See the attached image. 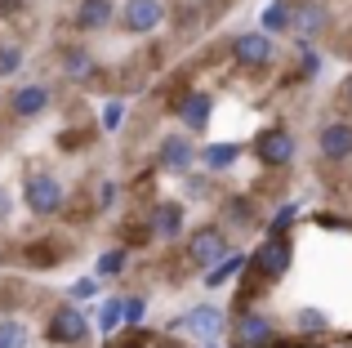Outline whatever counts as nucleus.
I'll return each mask as SVG.
<instances>
[{
	"label": "nucleus",
	"instance_id": "13",
	"mask_svg": "<svg viewBox=\"0 0 352 348\" xmlns=\"http://www.w3.org/2000/svg\"><path fill=\"white\" fill-rule=\"evenodd\" d=\"M326 5H303V9H294V32H299V45L308 50L312 45V36H321L326 32Z\"/></svg>",
	"mask_w": 352,
	"mask_h": 348
},
{
	"label": "nucleus",
	"instance_id": "9",
	"mask_svg": "<svg viewBox=\"0 0 352 348\" xmlns=\"http://www.w3.org/2000/svg\"><path fill=\"white\" fill-rule=\"evenodd\" d=\"M174 331H188V335H201V340H214V335L223 331V313H219L214 304H201V308H192L188 317H179V322H174Z\"/></svg>",
	"mask_w": 352,
	"mask_h": 348
},
{
	"label": "nucleus",
	"instance_id": "30",
	"mask_svg": "<svg viewBox=\"0 0 352 348\" xmlns=\"http://www.w3.org/2000/svg\"><path fill=\"white\" fill-rule=\"evenodd\" d=\"M344 98L352 103V72H348V80H344Z\"/></svg>",
	"mask_w": 352,
	"mask_h": 348
},
{
	"label": "nucleus",
	"instance_id": "17",
	"mask_svg": "<svg viewBox=\"0 0 352 348\" xmlns=\"http://www.w3.org/2000/svg\"><path fill=\"white\" fill-rule=\"evenodd\" d=\"M263 32H294V0H272L263 9Z\"/></svg>",
	"mask_w": 352,
	"mask_h": 348
},
{
	"label": "nucleus",
	"instance_id": "28",
	"mask_svg": "<svg viewBox=\"0 0 352 348\" xmlns=\"http://www.w3.org/2000/svg\"><path fill=\"white\" fill-rule=\"evenodd\" d=\"M94 295V281H76V286H72V299H89Z\"/></svg>",
	"mask_w": 352,
	"mask_h": 348
},
{
	"label": "nucleus",
	"instance_id": "5",
	"mask_svg": "<svg viewBox=\"0 0 352 348\" xmlns=\"http://www.w3.org/2000/svg\"><path fill=\"white\" fill-rule=\"evenodd\" d=\"M232 348H272V322L263 313H241L232 331Z\"/></svg>",
	"mask_w": 352,
	"mask_h": 348
},
{
	"label": "nucleus",
	"instance_id": "14",
	"mask_svg": "<svg viewBox=\"0 0 352 348\" xmlns=\"http://www.w3.org/2000/svg\"><path fill=\"white\" fill-rule=\"evenodd\" d=\"M152 232L161 237V241H174V237L183 232V206L179 201H161V206L152 210Z\"/></svg>",
	"mask_w": 352,
	"mask_h": 348
},
{
	"label": "nucleus",
	"instance_id": "29",
	"mask_svg": "<svg viewBox=\"0 0 352 348\" xmlns=\"http://www.w3.org/2000/svg\"><path fill=\"white\" fill-rule=\"evenodd\" d=\"M67 72H89V58H85V54H72V58H67Z\"/></svg>",
	"mask_w": 352,
	"mask_h": 348
},
{
	"label": "nucleus",
	"instance_id": "3",
	"mask_svg": "<svg viewBox=\"0 0 352 348\" xmlns=\"http://www.w3.org/2000/svg\"><path fill=\"white\" fill-rule=\"evenodd\" d=\"M250 263H254V272H258V277H267V281L285 277V268H290V241H285V237H267Z\"/></svg>",
	"mask_w": 352,
	"mask_h": 348
},
{
	"label": "nucleus",
	"instance_id": "22",
	"mask_svg": "<svg viewBox=\"0 0 352 348\" xmlns=\"http://www.w3.org/2000/svg\"><path fill=\"white\" fill-rule=\"evenodd\" d=\"M294 326H299L303 335H321V331H326V317H321V313H308V308H303V313L294 317Z\"/></svg>",
	"mask_w": 352,
	"mask_h": 348
},
{
	"label": "nucleus",
	"instance_id": "11",
	"mask_svg": "<svg viewBox=\"0 0 352 348\" xmlns=\"http://www.w3.org/2000/svg\"><path fill=\"white\" fill-rule=\"evenodd\" d=\"M210 112H214V98H210L206 89H192V94L179 103V121L188 125V130H206V125H210Z\"/></svg>",
	"mask_w": 352,
	"mask_h": 348
},
{
	"label": "nucleus",
	"instance_id": "23",
	"mask_svg": "<svg viewBox=\"0 0 352 348\" xmlns=\"http://www.w3.org/2000/svg\"><path fill=\"white\" fill-rule=\"evenodd\" d=\"M120 268H125V254L120 250H107L103 259H98V272H103V277H112V272H120Z\"/></svg>",
	"mask_w": 352,
	"mask_h": 348
},
{
	"label": "nucleus",
	"instance_id": "26",
	"mask_svg": "<svg viewBox=\"0 0 352 348\" xmlns=\"http://www.w3.org/2000/svg\"><path fill=\"white\" fill-rule=\"evenodd\" d=\"M120 121H125V107H120V103H107L103 107V125H107V130H116Z\"/></svg>",
	"mask_w": 352,
	"mask_h": 348
},
{
	"label": "nucleus",
	"instance_id": "10",
	"mask_svg": "<svg viewBox=\"0 0 352 348\" xmlns=\"http://www.w3.org/2000/svg\"><path fill=\"white\" fill-rule=\"evenodd\" d=\"M161 18H165V5H156V0H129L120 9L125 32H152V27H161Z\"/></svg>",
	"mask_w": 352,
	"mask_h": 348
},
{
	"label": "nucleus",
	"instance_id": "15",
	"mask_svg": "<svg viewBox=\"0 0 352 348\" xmlns=\"http://www.w3.org/2000/svg\"><path fill=\"white\" fill-rule=\"evenodd\" d=\"M9 107H14V116H41L45 107H50V89L45 85H23V89H14Z\"/></svg>",
	"mask_w": 352,
	"mask_h": 348
},
{
	"label": "nucleus",
	"instance_id": "19",
	"mask_svg": "<svg viewBox=\"0 0 352 348\" xmlns=\"http://www.w3.org/2000/svg\"><path fill=\"white\" fill-rule=\"evenodd\" d=\"M236 152H241L236 143H210V148L201 152V161H206L210 170H228V166L236 161Z\"/></svg>",
	"mask_w": 352,
	"mask_h": 348
},
{
	"label": "nucleus",
	"instance_id": "6",
	"mask_svg": "<svg viewBox=\"0 0 352 348\" xmlns=\"http://www.w3.org/2000/svg\"><path fill=\"white\" fill-rule=\"evenodd\" d=\"M254 152H258L263 166H290L294 161V134L290 130H263L258 143H254Z\"/></svg>",
	"mask_w": 352,
	"mask_h": 348
},
{
	"label": "nucleus",
	"instance_id": "25",
	"mask_svg": "<svg viewBox=\"0 0 352 348\" xmlns=\"http://www.w3.org/2000/svg\"><path fill=\"white\" fill-rule=\"evenodd\" d=\"M18 63H23V54H18L14 45H5V50H0V76H9V72H14Z\"/></svg>",
	"mask_w": 352,
	"mask_h": 348
},
{
	"label": "nucleus",
	"instance_id": "27",
	"mask_svg": "<svg viewBox=\"0 0 352 348\" xmlns=\"http://www.w3.org/2000/svg\"><path fill=\"white\" fill-rule=\"evenodd\" d=\"M138 317H143V299H125V322L134 326Z\"/></svg>",
	"mask_w": 352,
	"mask_h": 348
},
{
	"label": "nucleus",
	"instance_id": "16",
	"mask_svg": "<svg viewBox=\"0 0 352 348\" xmlns=\"http://www.w3.org/2000/svg\"><path fill=\"white\" fill-rule=\"evenodd\" d=\"M112 23V0H80L76 9V27L80 32H98V27Z\"/></svg>",
	"mask_w": 352,
	"mask_h": 348
},
{
	"label": "nucleus",
	"instance_id": "18",
	"mask_svg": "<svg viewBox=\"0 0 352 348\" xmlns=\"http://www.w3.org/2000/svg\"><path fill=\"white\" fill-rule=\"evenodd\" d=\"M223 224L228 228H254V206H250V201H241V197H232L223 206Z\"/></svg>",
	"mask_w": 352,
	"mask_h": 348
},
{
	"label": "nucleus",
	"instance_id": "7",
	"mask_svg": "<svg viewBox=\"0 0 352 348\" xmlns=\"http://www.w3.org/2000/svg\"><path fill=\"white\" fill-rule=\"evenodd\" d=\"M317 152L326 161H348L352 157V125L348 121H330V125H321V134H317Z\"/></svg>",
	"mask_w": 352,
	"mask_h": 348
},
{
	"label": "nucleus",
	"instance_id": "20",
	"mask_svg": "<svg viewBox=\"0 0 352 348\" xmlns=\"http://www.w3.org/2000/svg\"><path fill=\"white\" fill-rule=\"evenodd\" d=\"M0 348H27V326L23 322H0Z\"/></svg>",
	"mask_w": 352,
	"mask_h": 348
},
{
	"label": "nucleus",
	"instance_id": "12",
	"mask_svg": "<svg viewBox=\"0 0 352 348\" xmlns=\"http://www.w3.org/2000/svg\"><path fill=\"white\" fill-rule=\"evenodd\" d=\"M161 170H174V174H188L192 170V161H197V152H192V143L183 139V134H174V139H165L161 143Z\"/></svg>",
	"mask_w": 352,
	"mask_h": 348
},
{
	"label": "nucleus",
	"instance_id": "4",
	"mask_svg": "<svg viewBox=\"0 0 352 348\" xmlns=\"http://www.w3.org/2000/svg\"><path fill=\"white\" fill-rule=\"evenodd\" d=\"M27 206H32V215H54L63 206V183L54 174H32L27 179Z\"/></svg>",
	"mask_w": 352,
	"mask_h": 348
},
{
	"label": "nucleus",
	"instance_id": "2",
	"mask_svg": "<svg viewBox=\"0 0 352 348\" xmlns=\"http://www.w3.org/2000/svg\"><path fill=\"white\" fill-rule=\"evenodd\" d=\"M232 58L241 63V67L263 72L267 63L276 58V45H272V36H267V32H245V36H236V41H232Z\"/></svg>",
	"mask_w": 352,
	"mask_h": 348
},
{
	"label": "nucleus",
	"instance_id": "8",
	"mask_svg": "<svg viewBox=\"0 0 352 348\" xmlns=\"http://www.w3.org/2000/svg\"><path fill=\"white\" fill-rule=\"evenodd\" d=\"M89 335V322L80 308H58V313L50 317V340L54 344H80Z\"/></svg>",
	"mask_w": 352,
	"mask_h": 348
},
{
	"label": "nucleus",
	"instance_id": "24",
	"mask_svg": "<svg viewBox=\"0 0 352 348\" xmlns=\"http://www.w3.org/2000/svg\"><path fill=\"white\" fill-rule=\"evenodd\" d=\"M120 322H125V304H116V299H112V304L103 308V331H116Z\"/></svg>",
	"mask_w": 352,
	"mask_h": 348
},
{
	"label": "nucleus",
	"instance_id": "21",
	"mask_svg": "<svg viewBox=\"0 0 352 348\" xmlns=\"http://www.w3.org/2000/svg\"><path fill=\"white\" fill-rule=\"evenodd\" d=\"M236 268H245V254H228V259L219 263V268H210V286H219V281H228V277H232Z\"/></svg>",
	"mask_w": 352,
	"mask_h": 348
},
{
	"label": "nucleus",
	"instance_id": "1",
	"mask_svg": "<svg viewBox=\"0 0 352 348\" xmlns=\"http://www.w3.org/2000/svg\"><path fill=\"white\" fill-rule=\"evenodd\" d=\"M228 254H232V250H228V232H223V228H214V224L197 228V232L188 237V259L197 263V268H219Z\"/></svg>",
	"mask_w": 352,
	"mask_h": 348
}]
</instances>
